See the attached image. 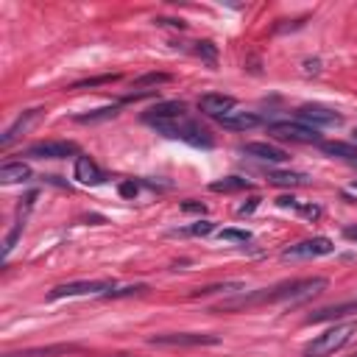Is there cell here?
Masks as SVG:
<instances>
[{
  "label": "cell",
  "mask_w": 357,
  "mask_h": 357,
  "mask_svg": "<svg viewBox=\"0 0 357 357\" xmlns=\"http://www.w3.org/2000/svg\"><path fill=\"white\" fill-rule=\"evenodd\" d=\"M120 195H123V198H134V195H137V184H134V181H123V184H120Z\"/></svg>",
  "instance_id": "4dcf8cb0"
},
{
  "label": "cell",
  "mask_w": 357,
  "mask_h": 357,
  "mask_svg": "<svg viewBox=\"0 0 357 357\" xmlns=\"http://www.w3.org/2000/svg\"><path fill=\"white\" fill-rule=\"evenodd\" d=\"M268 181H271V184L296 187V184H307L310 178H307L304 173H293V170H268Z\"/></svg>",
  "instance_id": "ffe728a7"
},
{
  "label": "cell",
  "mask_w": 357,
  "mask_h": 357,
  "mask_svg": "<svg viewBox=\"0 0 357 357\" xmlns=\"http://www.w3.org/2000/svg\"><path fill=\"white\" fill-rule=\"evenodd\" d=\"M145 284H131V287H120V290H109L106 298H123V296H134V293H142Z\"/></svg>",
  "instance_id": "f1b7e54d"
},
{
  "label": "cell",
  "mask_w": 357,
  "mask_h": 357,
  "mask_svg": "<svg viewBox=\"0 0 357 357\" xmlns=\"http://www.w3.org/2000/svg\"><path fill=\"white\" fill-rule=\"evenodd\" d=\"M153 128H156L159 134L170 137V139H181V142H187V145H192V148H212V134H209L201 123L190 120L187 114H181V117H176V120L153 123Z\"/></svg>",
  "instance_id": "7a4b0ae2"
},
{
  "label": "cell",
  "mask_w": 357,
  "mask_h": 357,
  "mask_svg": "<svg viewBox=\"0 0 357 357\" xmlns=\"http://www.w3.org/2000/svg\"><path fill=\"white\" fill-rule=\"evenodd\" d=\"M218 123H220L223 128H229V131H248V128L259 126L262 120H259V114H254V112H229V114L220 117Z\"/></svg>",
  "instance_id": "9a60e30c"
},
{
  "label": "cell",
  "mask_w": 357,
  "mask_h": 357,
  "mask_svg": "<svg viewBox=\"0 0 357 357\" xmlns=\"http://www.w3.org/2000/svg\"><path fill=\"white\" fill-rule=\"evenodd\" d=\"M78 346H70V343H59V346H45V349H22V351H8L3 357H56V354H67V351H75Z\"/></svg>",
  "instance_id": "ac0fdd59"
},
{
  "label": "cell",
  "mask_w": 357,
  "mask_h": 357,
  "mask_svg": "<svg viewBox=\"0 0 357 357\" xmlns=\"http://www.w3.org/2000/svg\"><path fill=\"white\" fill-rule=\"evenodd\" d=\"M257 206H259V198H248V204H243V206L237 209V215H240V218H243V215H251Z\"/></svg>",
  "instance_id": "1f68e13d"
},
{
  "label": "cell",
  "mask_w": 357,
  "mask_h": 357,
  "mask_svg": "<svg viewBox=\"0 0 357 357\" xmlns=\"http://www.w3.org/2000/svg\"><path fill=\"white\" fill-rule=\"evenodd\" d=\"M296 117H298L301 123L312 126V128H321V126H340V123H343V117H340L335 109L321 106V103H304V106H298Z\"/></svg>",
  "instance_id": "ba28073f"
},
{
  "label": "cell",
  "mask_w": 357,
  "mask_h": 357,
  "mask_svg": "<svg viewBox=\"0 0 357 357\" xmlns=\"http://www.w3.org/2000/svg\"><path fill=\"white\" fill-rule=\"evenodd\" d=\"M271 134L282 137V139H290V142H318L321 145V131L301 123V120H282V123H271L268 126Z\"/></svg>",
  "instance_id": "5b68a950"
},
{
  "label": "cell",
  "mask_w": 357,
  "mask_h": 357,
  "mask_svg": "<svg viewBox=\"0 0 357 357\" xmlns=\"http://www.w3.org/2000/svg\"><path fill=\"white\" fill-rule=\"evenodd\" d=\"M148 343L151 346H215L220 343V337L206 332H167V335H151Z\"/></svg>",
  "instance_id": "8992f818"
},
{
  "label": "cell",
  "mask_w": 357,
  "mask_h": 357,
  "mask_svg": "<svg viewBox=\"0 0 357 357\" xmlns=\"http://www.w3.org/2000/svg\"><path fill=\"white\" fill-rule=\"evenodd\" d=\"M192 50H195V56H201L209 67H215V64H218V47H215L212 42H206V39H204V42H195V47H192Z\"/></svg>",
  "instance_id": "603a6c76"
},
{
  "label": "cell",
  "mask_w": 357,
  "mask_h": 357,
  "mask_svg": "<svg viewBox=\"0 0 357 357\" xmlns=\"http://www.w3.org/2000/svg\"><path fill=\"white\" fill-rule=\"evenodd\" d=\"M248 187H251V181L248 178H240V176H226V178L209 184L212 192H234V190H248Z\"/></svg>",
  "instance_id": "44dd1931"
},
{
  "label": "cell",
  "mask_w": 357,
  "mask_h": 357,
  "mask_svg": "<svg viewBox=\"0 0 357 357\" xmlns=\"http://www.w3.org/2000/svg\"><path fill=\"white\" fill-rule=\"evenodd\" d=\"M349 310H357V301H354V304H337V307H326V310H318V312H312V315L307 318V324H315V321H326V318H337V315H343V312H349Z\"/></svg>",
  "instance_id": "7402d4cb"
},
{
  "label": "cell",
  "mask_w": 357,
  "mask_h": 357,
  "mask_svg": "<svg viewBox=\"0 0 357 357\" xmlns=\"http://www.w3.org/2000/svg\"><path fill=\"white\" fill-rule=\"evenodd\" d=\"M276 204H279L282 209H296L298 215H304V218H310V220L321 218V206H315V204H301V201L293 198V195H279Z\"/></svg>",
  "instance_id": "d6986e66"
},
{
  "label": "cell",
  "mask_w": 357,
  "mask_h": 357,
  "mask_svg": "<svg viewBox=\"0 0 357 357\" xmlns=\"http://www.w3.org/2000/svg\"><path fill=\"white\" fill-rule=\"evenodd\" d=\"M198 109L206 114V117H226L231 109H234V98L231 95H220V92H209V95H201L198 98Z\"/></svg>",
  "instance_id": "30bf717a"
},
{
  "label": "cell",
  "mask_w": 357,
  "mask_h": 357,
  "mask_svg": "<svg viewBox=\"0 0 357 357\" xmlns=\"http://www.w3.org/2000/svg\"><path fill=\"white\" fill-rule=\"evenodd\" d=\"M351 137H354V139H357V128H354V131H351Z\"/></svg>",
  "instance_id": "e575fe53"
},
{
  "label": "cell",
  "mask_w": 357,
  "mask_h": 357,
  "mask_svg": "<svg viewBox=\"0 0 357 357\" xmlns=\"http://www.w3.org/2000/svg\"><path fill=\"white\" fill-rule=\"evenodd\" d=\"M112 290L109 279H81V282H64L50 290V298H73V296H106Z\"/></svg>",
  "instance_id": "277c9868"
},
{
  "label": "cell",
  "mask_w": 357,
  "mask_h": 357,
  "mask_svg": "<svg viewBox=\"0 0 357 357\" xmlns=\"http://www.w3.org/2000/svg\"><path fill=\"white\" fill-rule=\"evenodd\" d=\"M31 178V167L25 162H6L0 167V184H22Z\"/></svg>",
  "instance_id": "2e32d148"
},
{
  "label": "cell",
  "mask_w": 357,
  "mask_h": 357,
  "mask_svg": "<svg viewBox=\"0 0 357 357\" xmlns=\"http://www.w3.org/2000/svg\"><path fill=\"white\" fill-rule=\"evenodd\" d=\"M332 251H335V245L329 237H310V240L287 245L282 251V259H312V257H326Z\"/></svg>",
  "instance_id": "52a82bcc"
},
{
  "label": "cell",
  "mask_w": 357,
  "mask_h": 357,
  "mask_svg": "<svg viewBox=\"0 0 357 357\" xmlns=\"http://www.w3.org/2000/svg\"><path fill=\"white\" fill-rule=\"evenodd\" d=\"M75 142H67V139H45V142H33L25 153L33 156V159H64L70 153H75Z\"/></svg>",
  "instance_id": "9c48e42d"
},
{
  "label": "cell",
  "mask_w": 357,
  "mask_h": 357,
  "mask_svg": "<svg viewBox=\"0 0 357 357\" xmlns=\"http://www.w3.org/2000/svg\"><path fill=\"white\" fill-rule=\"evenodd\" d=\"M159 25H173V28H184L181 20H159Z\"/></svg>",
  "instance_id": "836d02e7"
},
{
  "label": "cell",
  "mask_w": 357,
  "mask_h": 357,
  "mask_svg": "<svg viewBox=\"0 0 357 357\" xmlns=\"http://www.w3.org/2000/svg\"><path fill=\"white\" fill-rule=\"evenodd\" d=\"M354 332H357V321L335 324V326H329L326 332L315 335V337L304 346V357H329V354L340 351V349L351 340V335H354Z\"/></svg>",
  "instance_id": "3957f363"
},
{
  "label": "cell",
  "mask_w": 357,
  "mask_h": 357,
  "mask_svg": "<svg viewBox=\"0 0 357 357\" xmlns=\"http://www.w3.org/2000/svg\"><path fill=\"white\" fill-rule=\"evenodd\" d=\"M39 114H42V109H28V112H22V114H20V117H17V120L3 131V137H0V148H8L17 137H22V134H25V131L39 120Z\"/></svg>",
  "instance_id": "7c38bea8"
},
{
  "label": "cell",
  "mask_w": 357,
  "mask_h": 357,
  "mask_svg": "<svg viewBox=\"0 0 357 357\" xmlns=\"http://www.w3.org/2000/svg\"><path fill=\"white\" fill-rule=\"evenodd\" d=\"M240 151H243L245 156L259 159V162H268V165H282V162H287V151H282V148H276V145H271V142H248V145H243Z\"/></svg>",
  "instance_id": "8fae6325"
},
{
  "label": "cell",
  "mask_w": 357,
  "mask_h": 357,
  "mask_svg": "<svg viewBox=\"0 0 357 357\" xmlns=\"http://www.w3.org/2000/svg\"><path fill=\"white\" fill-rule=\"evenodd\" d=\"M343 237L351 240V243H357V223H354V226H346V229H343Z\"/></svg>",
  "instance_id": "d6a6232c"
},
{
  "label": "cell",
  "mask_w": 357,
  "mask_h": 357,
  "mask_svg": "<svg viewBox=\"0 0 357 357\" xmlns=\"http://www.w3.org/2000/svg\"><path fill=\"white\" fill-rule=\"evenodd\" d=\"M117 114V106H103V109H95L89 114H78L75 120L78 123H98V120H112Z\"/></svg>",
  "instance_id": "cb8c5ba5"
},
{
  "label": "cell",
  "mask_w": 357,
  "mask_h": 357,
  "mask_svg": "<svg viewBox=\"0 0 357 357\" xmlns=\"http://www.w3.org/2000/svg\"><path fill=\"white\" fill-rule=\"evenodd\" d=\"M184 114V103L181 100H165V103H156V106H151L145 114H142V120L145 123H165V120H176V117H181Z\"/></svg>",
  "instance_id": "5bb4252c"
},
{
  "label": "cell",
  "mask_w": 357,
  "mask_h": 357,
  "mask_svg": "<svg viewBox=\"0 0 357 357\" xmlns=\"http://www.w3.org/2000/svg\"><path fill=\"white\" fill-rule=\"evenodd\" d=\"M20 231H22V220H17V223H14V229L6 234V240H3V257H8V254H11V248H14L17 237H20Z\"/></svg>",
  "instance_id": "4316f807"
},
{
  "label": "cell",
  "mask_w": 357,
  "mask_h": 357,
  "mask_svg": "<svg viewBox=\"0 0 357 357\" xmlns=\"http://www.w3.org/2000/svg\"><path fill=\"white\" fill-rule=\"evenodd\" d=\"M167 81H170V75H165V73H148V75H139L134 81V86H156V84H167Z\"/></svg>",
  "instance_id": "d4e9b609"
},
{
  "label": "cell",
  "mask_w": 357,
  "mask_h": 357,
  "mask_svg": "<svg viewBox=\"0 0 357 357\" xmlns=\"http://www.w3.org/2000/svg\"><path fill=\"white\" fill-rule=\"evenodd\" d=\"M73 176L86 184V187H95V184H103V170L89 159V156H75V165H73Z\"/></svg>",
  "instance_id": "4fadbf2b"
},
{
  "label": "cell",
  "mask_w": 357,
  "mask_h": 357,
  "mask_svg": "<svg viewBox=\"0 0 357 357\" xmlns=\"http://www.w3.org/2000/svg\"><path fill=\"white\" fill-rule=\"evenodd\" d=\"M321 151H324L326 156H335V159L357 162V145H351V142H340V139H332V142H321Z\"/></svg>",
  "instance_id": "e0dca14e"
},
{
  "label": "cell",
  "mask_w": 357,
  "mask_h": 357,
  "mask_svg": "<svg viewBox=\"0 0 357 357\" xmlns=\"http://www.w3.org/2000/svg\"><path fill=\"white\" fill-rule=\"evenodd\" d=\"M326 287V279L324 276H312V279H296V282H284V284H276V287H265L259 293H248V296H240L234 301H226L220 304V310H243V307H254V304H276V301H307L312 296H318L321 290Z\"/></svg>",
  "instance_id": "6da1fadb"
},
{
  "label": "cell",
  "mask_w": 357,
  "mask_h": 357,
  "mask_svg": "<svg viewBox=\"0 0 357 357\" xmlns=\"http://www.w3.org/2000/svg\"><path fill=\"white\" fill-rule=\"evenodd\" d=\"M181 212H198V215H204V212H206V206H204V204H198V201H184V204H181Z\"/></svg>",
  "instance_id": "f546056e"
},
{
  "label": "cell",
  "mask_w": 357,
  "mask_h": 357,
  "mask_svg": "<svg viewBox=\"0 0 357 357\" xmlns=\"http://www.w3.org/2000/svg\"><path fill=\"white\" fill-rule=\"evenodd\" d=\"M215 231V223L212 220H198V223H192L190 229H187V234H195V237H206V234H212Z\"/></svg>",
  "instance_id": "83f0119b"
},
{
  "label": "cell",
  "mask_w": 357,
  "mask_h": 357,
  "mask_svg": "<svg viewBox=\"0 0 357 357\" xmlns=\"http://www.w3.org/2000/svg\"><path fill=\"white\" fill-rule=\"evenodd\" d=\"M218 237L220 240H231V243H248L251 240V231H245V229H223Z\"/></svg>",
  "instance_id": "484cf974"
}]
</instances>
